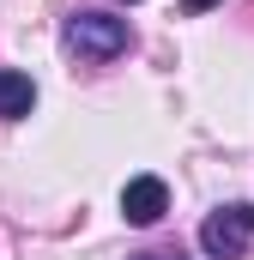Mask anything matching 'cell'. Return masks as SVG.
Returning <instances> with one entry per match:
<instances>
[{
	"mask_svg": "<svg viewBox=\"0 0 254 260\" xmlns=\"http://www.w3.org/2000/svg\"><path fill=\"white\" fill-rule=\"evenodd\" d=\"M133 260H164V254H133Z\"/></svg>",
	"mask_w": 254,
	"mask_h": 260,
	"instance_id": "obj_6",
	"label": "cell"
},
{
	"mask_svg": "<svg viewBox=\"0 0 254 260\" xmlns=\"http://www.w3.org/2000/svg\"><path fill=\"white\" fill-rule=\"evenodd\" d=\"M206 6H218V0H182V12H206Z\"/></svg>",
	"mask_w": 254,
	"mask_h": 260,
	"instance_id": "obj_5",
	"label": "cell"
},
{
	"mask_svg": "<svg viewBox=\"0 0 254 260\" xmlns=\"http://www.w3.org/2000/svg\"><path fill=\"white\" fill-rule=\"evenodd\" d=\"M164 260H182V254H164Z\"/></svg>",
	"mask_w": 254,
	"mask_h": 260,
	"instance_id": "obj_7",
	"label": "cell"
},
{
	"mask_svg": "<svg viewBox=\"0 0 254 260\" xmlns=\"http://www.w3.org/2000/svg\"><path fill=\"white\" fill-rule=\"evenodd\" d=\"M30 109H37V85H30V73L0 67V121H24Z\"/></svg>",
	"mask_w": 254,
	"mask_h": 260,
	"instance_id": "obj_4",
	"label": "cell"
},
{
	"mask_svg": "<svg viewBox=\"0 0 254 260\" xmlns=\"http://www.w3.org/2000/svg\"><path fill=\"white\" fill-rule=\"evenodd\" d=\"M164 212H170V188H164V176H133V182L121 188V218H127V224L145 230V224H157Z\"/></svg>",
	"mask_w": 254,
	"mask_h": 260,
	"instance_id": "obj_3",
	"label": "cell"
},
{
	"mask_svg": "<svg viewBox=\"0 0 254 260\" xmlns=\"http://www.w3.org/2000/svg\"><path fill=\"white\" fill-rule=\"evenodd\" d=\"M127 43H133L127 18H109V12H73L67 18V49L79 61H115V55H127Z\"/></svg>",
	"mask_w": 254,
	"mask_h": 260,
	"instance_id": "obj_1",
	"label": "cell"
},
{
	"mask_svg": "<svg viewBox=\"0 0 254 260\" xmlns=\"http://www.w3.org/2000/svg\"><path fill=\"white\" fill-rule=\"evenodd\" d=\"M200 248H206V260H242L254 248V206H242V200L218 206L200 224Z\"/></svg>",
	"mask_w": 254,
	"mask_h": 260,
	"instance_id": "obj_2",
	"label": "cell"
}]
</instances>
